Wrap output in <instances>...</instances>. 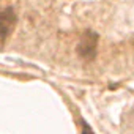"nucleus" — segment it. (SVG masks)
Here are the masks:
<instances>
[{"instance_id": "1", "label": "nucleus", "mask_w": 134, "mask_h": 134, "mask_svg": "<svg viewBox=\"0 0 134 134\" xmlns=\"http://www.w3.org/2000/svg\"><path fill=\"white\" fill-rule=\"evenodd\" d=\"M96 51H98V35L93 32H85L81 36V41L77 46L79 55L87 60H92V58H95Z\"/></svg>"}, {"instance_id": "2", "label": "nucleus", "mask_w": 134, "mask_h": 134, "mask_svg": "<svg viewBox=\"0 0 134 134\" xmlns=\"http://www.w3.org/2000/svg\"><path fill=\"white\" fill-rule=\"evenodd\" d=\"M16 27V13L13 8H5L0 11V38L7 40Z\"/></svg>"}, {"instance_id": "3", "label": "nucleus", "mask_w": 134, "mask_h": 134, "mask_svg": "<svg viewBox=\"0 0 134 134\" xmlns=\"http://www.w3.org/2000/svg\"><path fill=\"white\" fill-rule=\"evenodd\" d=\"M81 125H82V134H95V132L92 131V128H90L85 121H82Z\"/></svg>"}]
</instances>
